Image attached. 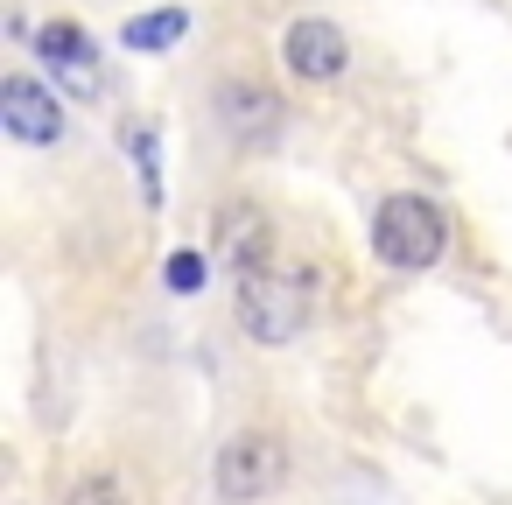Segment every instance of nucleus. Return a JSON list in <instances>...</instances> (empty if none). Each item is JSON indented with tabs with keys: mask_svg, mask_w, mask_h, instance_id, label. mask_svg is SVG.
<instances>
[{
	"mask_svg": "<svg viewBox=\"0 0 512 505\" xmlns=\"http://www.w3.org/2000/svg\"><path fill=\"white\" fill-rule=\"evenodd\" d=\"M162 281H169L176 295H197V288H204V253H169Z\"/></svg>",
	"mask_w": 512,
	"mask_h": 505,
	"instance_id": "9d476101",
	"label": "nucleus"
},
{
	"mask_svg": "<svg viewBox=\"0 0 512 505\" xmlns=\"http://www.w3.org/2000/svg\"><path fill=\"white\" fill-rule=\"evenodd\" d=\"M211 106H218V120H225V134H232V141H246V148H267V141H281V99H274L267 85L225 78V85L211 92Z\"/></svg>",
	"mask_w": 512,
	"mask_h": 505,
	"instance_id": "0eeeda50",
	"label": "nucleus"
},
{
	"mask_svg": "<svg viewBox=\"0 0 512 505\" xmlns=\"http://www.w3.org/2000/svg\"><path fill=\"white\" fill-rule=\"evenodd\" d=\"M442 246H449V218L428 204V197H386L379 204V218H372V253L386 260V267H400V274H421V267H435L442 260Z\"/></svg>",
	"mask_w": 512,
	"mask_h": 505,
	"instance_id": "f03ea898",
	"label": "nucleus"
},
{
	"mask_svg": "<svg viewBox=\"0 0 512 505\" xmlns=\"http://www.w3.org/2000/svg\"><path fill=\"white\" fill-rule=\"evenodd\" d=\"M281 477H288V449H281V435L246 428V435H232V442L218 449V498H225V505H253V498H267V491H281Z\"/></svg>",
	"mask_w": 512,
	"mask_h": 505,
	"instance_id": "7ed1b4c3",
	"label": "nucleus"
},
{
	"mask_svg": "<svg viewBox=\"0 0 512 505\" xmlns=\"http://www.w3.org/2000/svg\"><path fill=\"white\" fill-rule=\"evenodd\" d=\"M309 316H316V267L267 260V267L239 274V330L253 344H288L309 330Z\"/></svg>",
	"mask_w": 512,
	"mask_h": 505,
	"instance_id": "f257e3e1",
	"label": "nucleus"
},
{
	"mask_svg": "<svg viewBox=\"0 0 512 505\" xmlns=\"http://www.w3.org/2000/svg\"><path fill=\"white\" fill-rule=\"evenodd\" d=\"M36 57H43V71L71 92V99H99L106 92V64H99V43L78 29V22H50L43 36H36Z\"/></svg>",
	"mask_w": 512,
	"mask_h": 505,
	"instance_id": "20e7f679",
	"label": "nucleus"
},
{
	"mask_svg": "<svg viewBox=\"0 0 512 505\" xmlns=\"http://www.w3.org/2000/svg\"><path fill=\"white\" fill-rule=\"evenodd\" d=\"M183 29H190L183 8H155V15H134V22L120 29V43H127V50H169V43H183Z\"/></svg>",
	"mask_w": 512,
	"mask_h": 505,
	"instance_id": "1a4fd4ad",
	"label": "nucleus"
},
{
	"mask_svg": "<svg viewBox=\"0 0 512 505\" xmlns=\"http://www.w3.org/2000/svg\"><path fill=\"white\" fill-rule=\"evenodd\" d=\"M211 246H218V260H225L232 274H253V267L274 260V225H267L260 204H225V211L211 218Z\"/></svg>",
	"mask_w": 512,
	"mask_h": 505,
	"instance_id": "6e6552de",
	"label": "nucleus"
},
{
	"mask_svg": "<svg viewBox=\"0 0 512 505\" xmlns=\"http://www.w3.org/2000/svg\"><path fill=\"white\" fill-rule=\"evenodd\" d=\"M0 120H8V134H15V141L50 148V141L64 134V99H57L50 85H36L29 71H15L8 85H0Z\"/></svg>",
	"mask_w": 512,
	"mask_h": 505,
	"instance_id": "423d86ee",
	"label": "nucleus"
},
{
	"mask_svg": "<svg viewBox=\"0 0 512 505\" xmlns=\"http://www.w3.org/2000/svg\"><path fill=\"white\" fill-rule=\"evenodd\" d=\"M281 57H288V71H295L302 85H337V78L351 71V43H344V29L323 22V15H302V22L288 29Z\"/></svg>",
	"mask_w": 512,
	"mask_h": 505,
	"instance_id": "39448f33",
	"label": "nucleus"
},
{
	"mask_svg": "<svg viewBox=\"0 0 512 505\" xmlns=\"http://www.w3.org/2000/svg\"><path fill=\"white\" fill-rule=\"evenodd\" d=\"M64 505H127V491H120L113 477H85V484H71Z\"/></svg>",
	"mask_w": 512,
	"mask_h": 505,
	"instance_id": "9b49d317",
	"label": "nucleus"
}]
</instances>
